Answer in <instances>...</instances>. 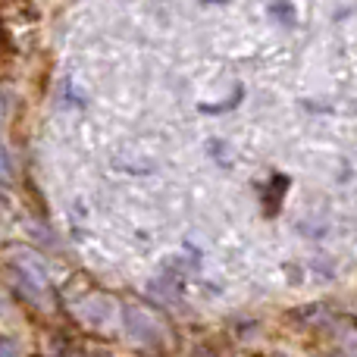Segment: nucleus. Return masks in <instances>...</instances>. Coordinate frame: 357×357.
<instances>
[{
	"instance_id": "f257e3e1",
	"label": "nucleus",
	"mask_w": 357,
	"mask_h": 357,
	"mask_svg": "<svg viewBox=\"0 0 357 357\" xmlns=\"http://www.w3.org/2000/svg\"><path fill=\"white\" fill-rule=\"evenodd\" d=\"M126 333H129L135 342H142V345H151V342H160L163 339V326H160V323H157L151 314L135 310V307L126 310Z\"/></svg>"
},
{
	"instance_id": "7ed1b4c3",
	"label": "nucleus",
	"mask_w": 357,
	"mask_h": 357,
	"mask_svg": "<svg viewBox=\"0 0 357 357\" xmlns=\"http://www.w3.org/2000/svg\"><path fill=\"white\" fill-rule=\"evenodd\" d=\"M270 13L279 19V22H285V25L295 22V3H291V0H273Z\"/></svg>"
},
{
	"instance_id": "f03ea898",
	"label": "nucleus",
	"mask_w": 357,
	"mask_h": 357,
	"mask_svg": "<svg viewBox=\"0 0 357 357\" xmlns=\"http://www.w3.org/2000/svg\"><path fill=\"white\" fill-rule=\"evenodd\" d=\"M110 310H113V304L107 301V298H91V301L82 307V317H85L88 323H94V326H104V320H110Z\"/></svg>"
},
{
	"instance_id": "20e7f679",
	"label": "nucleus",
	"mask_w": 357,
	"mask_h": 357,
	"mask_svg": "<svg viewBox=\"0 0 357 357\" xmlns=\"http://www.w3.org/2000/svg\"><path fill=\"white\" fill-rule=\"evenodd\" d=\"M13 178V157H10V151L0 144V182H10Z\"/></svg>"
},
{
	"instance_id": "39448f33",
	"label": "nucleus",
	"mask_w": 357,
	"mask_h": 357,
	"mask_svg": "<svg viewBox=\"0 0 357 357\" xmlns=\"http://www.w3.org/2000/svg\"><path fill=\"white\" fill-rule=\"evenodd\" d=\"M0 357H19L16 342H10V339H0Z\"/></svg>"
}]
</instances>
